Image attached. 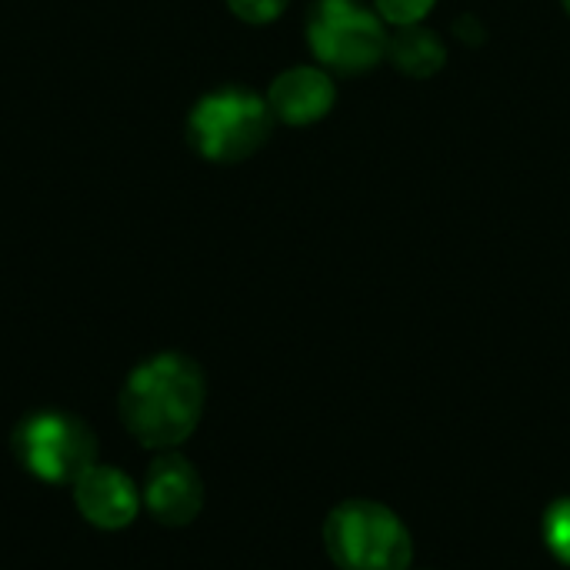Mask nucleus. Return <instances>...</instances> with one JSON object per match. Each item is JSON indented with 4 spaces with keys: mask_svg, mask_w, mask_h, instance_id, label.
<instances>
[{
    "mask_svg": "<svg viewBox=\"0 0 570 570\" xmlns=\"http://www.w3.org/2000/svg\"><path fill=\"white\" fill-rule=\"evenodd\" d=\"M207 401L204 371L184 354H154L130 371L120 391L124 428L154 451L184 444L200 424Z\"/></svg>",
    "mask_w": 570,
    "mask_h": 570,
    "instance_id": "obj_1",
    "label": "nucleus"
},
{
    "mask_svg": "<svg viewBox=\"0 0 570 570\" xmlns=\"http://www.w3.org/2000/svg\"><path fill=\"white\" fill-rule=\"evenodd\" d=\"M274 130L267 97L247 87H217L204 94L187 117V144L210 164H240L257 154Z\"/></svg>",
    "mask_w": 570,
    "mask_h": 570,
    "instance_id": "obj_2",
    "label": "nucleus"
},
{
    "mask_svg": "<svg viewBox=\"0 0 570 570\" xmlns=\"http://www.w3.org/2000/svg\"><path fill=\"white\" fill-rule=\"evenodd\" d=\"M324 551L337 570H407L414 538L391 508L354 498L327 514Z\"/></svg>",
    "mask_w": 570,
    "mask_h": 570,
    "instance_id": "obj_3",
    "label": "nucleus"
},
{
    "mask_svg": "<svg viewBox=\"0 0 570 570\" xmlns=\"http://www.w3.org/2000/svg\"><path fill=\"white\" fill-rule=\"evenodd\" d=\"M304 33L314 60L337 77L374 70L387 57L391 40L384 17L361 0H314Z\"/></svg>",
    "mask_w": 570,
    "mask_h": 570,
    "instance_id": "obj_4",
    "label": "nucleus"
},
{
    "mask_svg": "<svg viewBox=\"0 0 570 570\" xmlns=\"http://www.w3.org/2000/svg\"><path fill=\"white\" fill-rule=\"evenodd\" d=\"M13 454L27 474L47 484H73L97 464L94 431L67 411H37L13 431Z\"/></svg>",
    "mask_w": 570,
    "mask_h": 570,
    "instance_id": "obj_5",
    "label": "nucleus"
},
{
    "mask_svg": "<svg viewBox=\"0 0 570 570\" xmlns=\"http://www.w3.org/2000/svg\"><path fill=\"white\" fill-rule=\"evenodd\" d=\"M140 501L144 494L137 491V484L110 464H94L73 481V504L80 518L100 531H120L134 524Z\"/></svg>",
    "mask_w": 570,
    "mask_h": 570,
    "instance_id": "obj_6",
    "label": "nucleus"
},
{
    "mask_svg": "<svg viewBox=\"0 0 570 570\" xmlns=\"http://www.w3.org/2000/svg\"><path fill=\"white\" fill-rule=\"evenodd\" d=\"M144 504L167 528L190 524L204 508V481L197 468L180 454L157 458L144 481Z\"/></svg>",
    "mask_w": 570,
    "mask_h": 570,
    "instance_id": "obj_7",
    "label": "nucleus"
},
{
    "mask_svg": "<svg viewBox=\"0 0 570 570\" xmlns=\"http://www.w3.org/2000/svg\"><path fill=\"white\" fill-rule=\"evenodd\" d=\"M267 104L274 110V120L287 127H307L324 120L337 104V83L334 73L324 67H291L274 77L267 90Z\"/></svg>",
    "mask_w": 570,
    "mask_h": 570,
    "instance_id": "obj_8",
    "label": "nucleus"
},
{
    "mask_svg": "<svg viewBox=\"0 0 570 570\" xmlns=\"http://www.w3.org/2000/svg\"><path fill=\"white\" fill-rule=\"evenodd\" d=\"M387 60L414 80H428L434 77L444 63H448V47L444 40L424 27V23H411V27H397L387 40Z\"/></svg>",
    "mask_w": 570,
    "mask_h": 570,
    "instance_id": "obj_9",
    "label": "nucleus"
},
{
    "mask_svg": "<svg viewBox=\"0 0 570 570\" xmlns=\"http://www.w3.org/2000/svg\"><path fill=\"white\" fill-rule=\"evenodd\" d=\"M544 544L548 551L561 561L570 564V498H561L548 508L544 514Z\"/></svg>",
    "mask_w": 570,
    "mask_h": 570,
    "instance_id": "obj_10",
    "label": "nucleus"
},
{
    "mask_svg": "<svg viewBox=\"0 0 570 570\" xmlns=\"http://www.w3.org/2000/svg\"><path fill=\"white\" fill-rule=\"evenodd\" d=\"M434 3L438 0H374V10L384 17V23L411 27V23H421L434 10Z\"/></svg>",
    "mask_w": 570,
    "mask_h": 570,
    "instance_id": "obj_11",
    "label": "nucleus"
},
{
    "mask_svg": "<svg viewBox=\"0 0 570 570\" xmlns=\"http://www.w3.org/2000/svg\"><path fill=\"white\" fill-rule=\"evenodd\" d=\"M291 0H227L230 13L244 23H271L287 10Z\"/></svg>",
    "mask_w": 570,
    "mask_h": 570,
    "instance_id": "obj_12",
    "label": "nucleus"
},
{
    "mask_svg": "<svg viewBox=\"0 0 570 570\" xmlns=\"http://www.w3.org/2000/svg\"><path fill=\"white\" fill-rule=\"evenodd\" d=\"M454 33H458L461 40H471V43H481V40H484L481 20H478L474 13H464V17H458V23H454Z\"/></svg>",
    "mask_w": 570,
    "mask_h": 570,
    "instance_id": "obj_13",
    "label": "nucleus"
},
{
    "mask_svg": "<svg viewBox=\"0 0 570 570\" xmlns=\"http://www.w3.org/2000/svg\"><path fill=\"white\" fill-rule=\"evenodd\" d=\"M561 7H564V10H568V17H570V0H561Z\"/></svg>",
    "mask_w": 570,
    "mask_h": 570,
    "instance_id": "obj_14",
    "label": "nucleus"
}]
</instances>
